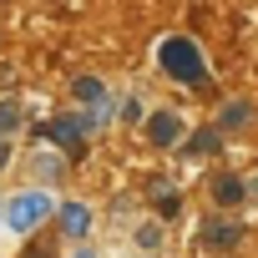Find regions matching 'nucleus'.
<instances>
[{
    "mask_svg": "<svg viewBox=\"0 0 258 258\" xmlns=\"http://www.w3.org/2000/svg\"><path fill=\"white\" fill-rule=\"evenodd\" d=\"M198 243L213 248V253H228V248L243 243V223H238L233 213H208V218L198 223Z\"/></svg>",
    "mask_w": 258,
    "mask_h": 258,
    "instance_id": "7ed1b4c3",
    "label": "nucleus"
},
{
    "mask_svg": "<svg viewBox=\"0 0 258 258\" xmlns=\"http://www.w3.org/2000/svg\"><path fill=\"white\" fill-rule=\"evenodd\" d=\"M157 66L177 86H208V61H203V51H198L192 36H167L157 46Z\"/></svg>",
    "mask_w": 258,
    "mask_h": 258,
    "instance_id": "f257e3e1",
    "label": "nucleus"
},
{
    "mask_svg": "<svg viewBox=\"0 0 258 258\" xmlns=\"http://www.w3.org/2000/svg\"><path fill=\"white\" fill-rule=\"evenodd\" d=\"M208 198H213V208H218V213H233V208H243V203H248V182H243L238 172H218V177L208 182Z\"/></svg>",
    "mask_w": 258,
    "mask_h": 258,
    "instance_id": "423d86ee",
    "label": "nucleus"
},
{
    "mask_svg": "<svg viewBox=\"0 0 258 258\" xmlns=\"http://www.w3.org/2000/svg\"><path fill=\"white\" fill-rule=\"evenodd\" d=\"M56 223H61V238H86L91 233V208L86 203H76V198H66V203H56Z\"/></svg>",
    "mask_w": 258,
    "mask_h": 258,
    "instance_id": "6e6552de",
    "label": "nucleus"
},
{
    "mask_svg": "<svg viewBox=\"0 0 258 258\" xmlns=\"http://www.w3.org/2000/svg\"><path fill=\"white\" fill-rule=\"evenodd\" d=\"M36 167H41V177H56V172H61L66 162H61L56 152H41V162H36Z\"/></svg>",
    "mask_w": 258,
    "mask_h": 258,
    "instance_id": "2eb2a0df",
    "label": "nucleus"
},
{
    "mask_svg": "<svg viewBox=\"0 0 258 258\" xmlns=\"http://www.w3.org/2000/svg\"><path fill=\"white\" fill-rule=\"evenodd\" d=\"M182 213V192L177 187H157V218H177Z\"/></svg>",
    "mask_w": 258,
    "mask_h": 258,
    "instance_id": "4468645a",
    "label": "nucleus"
},
{
    "mask_svg": "<svg viewBox=\"0 0 258 258\" xmlns=\"http://www.w3.org/2000/svg\"><path fill=\"white\" fill-rule=\"evenodd\" d=\"M46 218H56V198H51L46 187H21V192L6 198V228H11V233L31 238V233L46 228Z\"/></svg>",
    "mask_w": 258,
    "mask_h": 258,
    "instance_id": "f03ea898",
    "label": "nucleus"
},
{
    "mask_svg": "<svg viewBox=\"0 0 258 258\" xmlns=\"http://www.w3.org/2000/svg\"><path fill=\"white\" fill-rule=\"evenodd\" d=\"M121 121H147V116H142V101H137V96L121 106Z\"/></svg>",
    "mask_w": 258,
    "mask_h": 258,
    "instance_id": "dca6fc26",
    "label": "nucleus"
},
{
    "mask_svg": "<svg viewBox=\"0 0 258 258\" xmlns=\"http://www.w3.org/2000/svg\"><path fill=\"white\" fill-rule=\"evenodd\" d=\"M132 243H137L142 253H157V248H162V223H142V228L132 233Z\"/></svg>",
    "mask_w": 258,
    "mask_h": 258,
    "instance_id": "f8f14e48",
    "label": "nucleus"
},
{
    "mask_svg": "<svg viewBox=\"0 0 258 258\" xmlns=\"http://www.w3.org/2000/svg\"><path fill=\"white\" fill-rule=\"evenodd\" d=\"M21 121H26V116H21V106H16V101L6 96V101H0V137H11V132H21Z\"/></svg>",
    "mask_w": 258,
    "mask_h": 258,
    "instance_id": "ddd939ff",
    "label": "nucleus"
},
{
    "mask_svg": "<svg viewBox=\"0 0 258 258\" xmlns=\"http://www.w3.org/2000/svg\"><path fill=\"white\" fill-rule=\"evenodd\" d=\"M71 258H96V253H91V248H76V253H71Z\"/></svg>",
    "mask_w": 258,
    "mask_h": 258,
    "instance_id": "a211bd4d",
    "label": "nucleus"
},
{
    "mask_svg": "<svg viewBox=\"0 0 258 258\" xmlns=\"http://www.w3.org/2000/svg\"><path fill=\"white\" fill-rule=\"evenodd\" d=\"M21 258H61V243H56L51 233H31L26 248H21Z\"/></svg>",
    "mask_w": 258,
    "mask_h": 258,
    "instance_id": "9b49d317",
    "label": "nucleus"
},
{
    "mask_svg": "<svg viewBox=\"0 0 258 258\" xmlns=\"http://www.w3.org/2000/svg\"><path fill=\"white\" fill-rule=\"evenodd\" d=\"M71 96H76L86 111H96L101 121L111 116V96H106V81H101V76H76V81H71Z\"/></svg>",
    "mask_w": 258,
    "mask_h": 258,
    "instance_id": "0eeeda50",
    "label": "nucleus"
},
{
    "mask_svg": "<svg viewBox=\"0 0 258 258\" xmlns=\"http://www.w3.org/2000/svg\"><path fill=\"white\" fill-rule=\"evenodd\" d=\"M41 132H46V137L66 152V162H81V157H86V142H81L86 132H81V121H76V116H51Z\"/></svg>",
    "mask_w": 258,
    "mask_h": 258,
    "instance_id": "39448f33",
    "label": "nucleus"
},
{
    "mask_svg": "<svg viewBox=\"0 0 258 258\" xmlns=\"http://www.w3.org/2000/svg\"><path fill=\"white\" fill-rule=\"evenodd\" d=\"M11 157H16V152H11V137H0V172L11 167Z\"/></svg>",
    "mask_w": 258,
    "mask_h": 258,
    "instance_id": "f3484780",
    "label": "nucleus"
},
{
    "mask_svg": "<svg viewBox=\"0 0 258 258\" xmlns=\"http://www.w3.org/2000/svg\"><path fill=\"white\" fill-rule=\"evenodd\" d=\"M253 116H258V106H253L248 96H233V101H223V106H218V121H213V126L228 137V132H243Z\"/></svg>",
    "mask_w": 258,
    "mask_h": 258,
    "instance_id": "1a4fd4ad",
    "label": "nucleus"
},
{
    "mask_svg": "<svg viewBox=\"0 0 258 258\" xmlns=\"http://www.w3.org/2000/svg\"><path fill=\"white\" fill-rule=\"evenodd\" d=\"M177 152L192 157V162H198V157H218V152H223V132H218V126H198V132H187V137L177 142Z\"/></svg>",
    "mask_w": 258,
    "mask_h": 258,
    "instance_id": "9d476101",
    "label": "nucleus"
},
{
    "mask_svg": "<svg viewBox=\"0 0 258 258\" xmlns=\"http://www.w3.org/2000/svg\"><path fill=\"white\" fill-rule=\"evenodd\" d=\"M182 137H187V116H182V111L162 106V111H152V116H147V142H152V147H162V152H167V147H177Z\"/></svg>",
    "mask_w": 258,
    "mask_h": 258,
    "instance_id": "20e7f679",
    "label": "nucleus"
}]
</instances>
